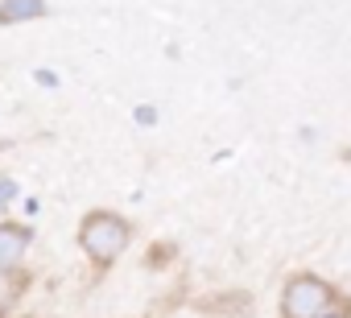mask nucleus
<instances>
[{
    "mask_svg": "<svg viewBox=\"0 0 351 318\" xmlns=\"http://www.w3.org/2000/svg\"><path fill=\"white\" fill-rule=\"evenodd\" d=\"M128 240H132V228L120 215H112V211H91L79 223V244H83V252L95 265H112L128 248Z\"/></svg>",
    "mask_w": 351,
    "mask_h": 318,
    "instance_id": "obj_1",
    "label": "nucleus"
},
{
    "mask_svg": "<svg viewBox=\"0 0 351 318\" xmlns=\"http://www.w3.org/2000/svg\"><path fill=\"white\" fill-rule=\"evenodd\" d=\"M330 302H335L330 281H322L314 273H298L281 289V318H318Z\"/></svg>",
    "mask_w": 351,
    "mask_h": 318,
    "instance_id": "obj_2",
    "label": "nucleus"
},
{
    "mask_svg": "<svg viewBox=\"0 0 351 318\" xmlns=\"http://www.w3.org/2000/svg\"><path fill=\"white\" fill-rule=\"evenodd\" d=\"M25 248H29V232H25V228H17V223H0V273L17 269L21 256H25Z\"/></svg>",
    "mask_w": 351,
    "mask_h": 318,
    "instance_id": "obj_3",
    "label": "nucleus"
},
{
    "mask_svg": "<svg viewBox=\"0 0 351 318\" xmlns=\"http://www.w3.org/2000/svg\"><path fill=\"white\" fill-rule=\"evenodd\" d=\"M46 17V0H5L0 5V21H38Z\"/></svg>",
    "mask_w": 351,
    "mask_h": 318,
    "instance_id": "obj_4",
    "label": "nucleus"
},
{
    "mask_svg": "<svg viewBox=\"0 0 351 318\" xmlns=\"http://www.w3.org/2000/svg\"><path fill=\"white\" fill-rule=\"evenodd\" d=\"M318 318H351V297H335Z\"/></svg>",
    "mask_w": 351,
    "mask_h": 318,
    "instance_id": "obj_5",
    "label": "nucleus"
},
{
    "mask_svg": "<svg viewBox=\"0 0 351 318\" xmlns=\"http://www.w3.org/2000/svg\"><path fill=\"white\" fill-rule=\"evenodd\" d=\"M17 199V182L13 178H0V207H9Z\"/></svg>",
    "mask_w": 351,
    "mask_h": 318,
    "instance_id": "obj_6",
    "label": "nucleus"
},
{
    "mask_svg": "<svg viewBox=\"0 0 351 318\" xmlns=\"http://www.w3.org/2000/svg\"><path fill=\"white\" fill-rule=\"evenodd\" d=\"M153 120H157V112H153V108H145V103H141V108H136V124H153Z\"/></svg>",
    "mask_w": 351,
    "mask_h": 318,
    "instance_id": "obj_7",
    "label": "nucleus"
},
{
    "mask_svg": "<svg viewBox=\"0 0 351 318\" xmlns=\"http://www.w3.org/2000/svg\"><path fill=\"white\" fill-rule=\"evenodd\" d=\"M38 83H42V87H54V83H58V75H54V71H38Z\"/></svg>",
    "mask_w": 351,
    "mask_h": 318,
    "instance_id": "obj_8",
    "label": "nucleus"
}]
</instances>
